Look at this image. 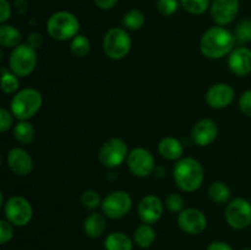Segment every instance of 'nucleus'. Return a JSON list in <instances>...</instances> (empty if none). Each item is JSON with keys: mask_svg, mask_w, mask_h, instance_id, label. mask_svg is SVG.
Segmentation results:
<instances>
[{"mask_svg": "<svg viewBox=\"0 0 251 250\" xmlns=\"http://www.w3.org/2000/svg\"><path fill=\"white\" fill-rule=\"evenodd\" d=\"M129 156L126 142L119 137H112L100 146L98 159L107 168H117L122 166Z\"/></svg>", "mask_w": 251, "mask_h": 250, "instance_id": "0eeeda50", "label": "nucleus"}, {"mask_svg": "<svg viewBox=\"0 0 251 250\" xmlns=\"http://www.w3.org/2000/svg\"><path fill=\"white\" fill-rule=\"evenodd\" d=\"M137 213L144 223H156L163 215V202L156 195H146L137 205Z\"/></svg>", "mask_w": 251, "mask_h": 250, "instance_id": "2eb2a0df", "label": "nucleus"}, {"mask_svg": "<svg viewBox=\"0 0 251 250\" xmlns=\"http://www.w3.org/2000/svg\"><path fill=\"white\" fill-rule=\"evenodd\" d=\"M43 104L42 93L36 88H22L16 92L10 103V110L19 120H29L33 118Z\"/></svg>", "mask_w": 251, "mask_h": 250, "instance_id": "20e7f679", "label": "nucleus"}, {"mask_svg": "<svg viewBox=\"0 0 251 250\" xmlns=\"http://www.w3.org/2000/svg\"><path fill=\"white\" fill-rule=\"evenodd\" d=\"M14 136L20 144L29 145L34 140L36 130L28 120H19L14 127Z\"/></svg>", "mask_w": 251, "mask_h": 250, "instance_id": "b1692460", "label": "nucleus"}, {"mask_svg": "<svg viewBox=\"0 0 251 250\" xmlns=\"http://www.w3.org/2000/svg\"><path fill=\"white\" fill-rule=\"evenodd\" d=\"M180 4L189 14L202 15L210 9V0H180Z\"/></svg>", "mask_w": 251, "mask_h": 250, "instance_id": "c85d7f7f", "label": "nucleus"}, {"mask_svg": "<svg viewBox=\"0 0 251 250\" xmlns=\"http://www.w3.org/2000/svg\"><path fill=\"white\" fill-rule=\"evenodd\" d=\"M6 163L12 173L21 176L28 175L34 166L31 154L21 147H14L7 152Z\"/></svg>", "mask_w": 251, "mask_h": 250, "instance_id": "4468645a", "label": "nucleus"}, {"mask_svg": "<svg viewBox=\"0 0 251 250\" xmlns=\"http://www.w3.org/2000/svg\"><path fill=\"white\" fill-rule=\"evenodd\" d=\"M239 7V0H212L210 14L217 26H226L234 21Z\"/></svg>", "mask_w": 251, "mask_h": 250, "instance_id": "ddd939ff", "label": "nucleus"}, {"mask_svg": "<svg viewBox=\"0 0 251 250\" xmlns=\"http://www.w3.org/2000/svg\"><path fill=\"white\" fill-rule=\"evenodd\" d=\"M218 135V126L212 119H201L194 125L191 137L194 142L201 147L212 144Z\"/></svg>", "mask_w": 251, "mask_h": 250, "instance_id": "f3484780", "label": "nucleus"}, {"mask_svg": "<svg viewBox=\"0 0 251 250\" xmlns=\"http://www.w3.org/2000/svg\"><path fill=\"white\" fill-rule=\"evenodd\" d=\"M37 51L28 43L20 44L12 49L9 56V69L19 77L31 75L37 65Z\"/></svg>", "mask_w": 251, "mask_h": 250, "instance_id": "423d86ee", "label": "nucleus"}, {"mask_svg": "<svg viewBox=\"0 0 251 250\" xmlns=\"http://www.w3.org/2000/svg\"><path fill=\"white\" fill-rule=\"evenodd\" d=\"M91 50V42L85 34H80L74 37L70 42V53L75 58H85Z\"/></svg>", "mask_w": 251, "mask_h": 250, "instance_id": "bb28decb", "label": "nucleus"}, {"mask_svg": "<svg viewBox=\"0 0 251 250\" xmlns=\"http://www.w3.org/2000/svg\"><path fill=\"white\" fill-rule=\"evenodd\" d=\"M127 167L134 175L145 178L154 171V157L144 147H135L127 156Z\"/></svg>", "mask_w": 251, "mask_h": 250, "instance_id": "9b49d317", "label": "nucleus"}, {"mask_svg": "<svg viewBox=\"0 0 251 250\" xmlns=\"http://www.w3.org/2000/svg\"><path fill=\"white\" fill-rule=\"evenodd\" d=\"M132 240L123 232L110 233L104 239L105 250H132Z\"/></svg>", "mask_w": 251, "mask_h": 250, "instance_id": "5701e85b", "label": "nucleus"}, {"mask_svg": "<svg viewBox=\"0 0 251 250\" xmlns=\"http://www.w3.org/2000/svg\"><path fill=\"white\" fill-rule=\"evenodd\" d=\"M1 88L6 95L19 92L20 80L19 76L15 75L11 70L1 68Z\"/></svg>", "mask_w": 251, "mask_h": 250, "instance_id": "cd10ccee", "label": "nucleus"}, {"mask_svg": "<svg viewBox=\"0 0 251 250\" xmlns=\"http://www.w3.org/2000/svg\"><path fill=\"white\" fill-rule=\"evenodd\" d=\"M14 114L11 113V110L6 109V108H0V131L6 132L7 130H10V127L12 126V123H14Z\"/></svg>", "mask_w": 251, "mask_h": 250, "instance_id": "f704fd0d", "label": "nucleus"}, {"mask_svg": "<svg viewBox=\"0 0 251 250\" xmlns=\"http://www.w3.org/2000/svg\"><path fill=\"white\" fill-rule=\"evenodd\" d=\"M119 0H93L96 6L100 10H110L118 4Z\"/></svg>", "mask_w": 251, "mask_h": 250, "instance_id": "4c0bfd02", "label": "nucleus"}, {"mask_svg": "<svg viewBox=\"0 0 251 250\" xmlns=\"http://www.w3.org/2000/svg\"><path fill=\"white\" fill-rule=\"evenodd\" d=\"M80 201L82 203V206L87 210H96L100 206H102V199L98 191L96 190H85L80 196Z\"/></svg>", "mask_w": 251, "mask_h": 250, "instance_id": "c756f323", "label": "nucleus"}, {"mask_svg": "<svg viewBox=\"0 0 251 250\" xmlns=\"http://www.w3.org/2000/svg\"><path fill=\"white\" fill-rule=\"evenodd\" d=\"M47 33L54 41L65 42L76 37L80 31V21L77 16L70 11H56L49 16L46 24Z\"/></svg>", "mask_w": 251, "mask_h": 250, "instance_id": "7ed1b4c3", "label": "nucleus"}, {"mask_svg": "<svg viewBox=\"0 0 251 250\" xmlns=\"http://www.w3.org/2000/svg\"><path fill=\"white\" fill-rule=\"evenodd\" d=\"M5 218L17 227H25L33 217V208L29 201L24 196L15 195L7 199L4 203Z\"/></svg>", "mask_w": 251, "mask_h": 250, "instance_id": "6e6552de", "label": "nucleus"}, {"mask_svg": "<svg viewBox=\"0 0 251 250\" xmlns=\"http://www.w3.org/2000/svg\"><path fill=\"white\" fill-rule=\"evenodd\" d=\"M12 10L9 0H0V22L5 24L11 17Z\"/></svg>", "mask_w": 251, "mask_h": 250, "instance_id": "e433bc0d", "label": "nucleus"}, {"mask_svg": "<svg viewBox=\"0 0 251 250\" xmlns=\"http://www.w3.org/2000/svg\"><path fill=\"white\" fill-rule=\"evenodd\" d=\"M22 34L19 29L11 25L2 24L0 26V44L2 48L14 49L21 44Z\"/></svg>", "mask_w": 251, "mask_h": 250, "instance_id": "412c9836", "label": "nucleus"}, {"mask_svg": "<svg viewBox=\"0 0 251 250\" xmlns=\"http://www.w3.org/2000/svg\"><path fill=\"white\" fill-rule=\"evenodd\" d=\"M234 90L228 83H215L207 90L205 96L206 103L211 108L222 109L228 107L234 100Z\"/></svg>", "mask_w": 251, "mask_h": 250, "instance_id": "dca6fc26", "label": "nucleus"}, {"mask_svg": "<svg viewBox=\"0 0 251 250\" xmlns=\"http://www.w3.org/2000/svg\"><path fill=\"white\" fill-rule=\"evenodd\" d=\"M14 237V225L5 218L0 220V244H6Z\"/></svg>", "mask_w": 251, "mask_h": 250, "instance_id": "72a5a7b5", "label": "nucleus"}, {"mask_svg": "<svg viewBox=\"0 0 251 250\" xmlns=\"http://www.w3.org/2000/svg\"><path fill=\"white\" fill-rule=\"evenodd\" d=\"M178 227L186 234H200L207 227V218L199 208L188 207L178 213Z\"/></svg>", "mask_w": 251, "mask_h": 250, "instance_id": "f8f14e48", "label": "nucleus"}, {"mask_svg": "<svg viewBox=\"0 0 251 250\" xmlns=\"http://www.w3.org/2000/svg\"><path fill=\"white\" fill-rule=\"evenodd\" d=\"M235 36L223 26L210 27L200 39V50L208 59H222L234 49Z\"/></svg>", "mask_w": 251, "mask_h": 250, "instance_id": "f257e3e1", "label": "nucleus"}, {"mask_svg": "<svg viewBox=\"0 0 251 250\" xmlns=\"http://www.w3.org/2000/svg\"><path fill=\"white\" fill-rule=\"evenodd\" d=\"M226 221L234 229H245L251 225V202L247 199L237 198L226 207Z\"/></svg>", "mask_w": 251, "mask_h": 250, "instance_id": "9d476101", "label": "nucleus"}, {"mask_svg": "<svg viewBox=\"0 0 251 250\" xmlns=\"http://www.w3.org/2000/svg\"><path fill=\"white\" fill-rule=\"evenodd\" d=\"M166 206L171 212L179 213L184 210V199L180 194H169L166 198Z\"/></svg>", "mask_w": 251, "mask_h": 250, "instance_id": "473e14b6", "label": "nucleus"}, {"mask_svg": "<svg viewBox=\"0 0 251 250\" xmlns=\"http://www.w3.org/2000/svg\"><path fill=\"white\" fill-rule=\"evenodd\" d=\"M131 37L127 29L112 27L103 36L102 47L105 55L112 60H122L131 50Z\"/></svg>", "mask_w": 251, "mask_h": 250, "instance_id": "39448f33", "label": "nucleus"}, {"mask_svg": "<svg viewBox=\"0 0 251 250\" xmlns=\"http://www.w3.org/2000/svg\"><path fill=\"white\" fill-rule=\"evenodd\" d=\"M228 66L237 76H247L251 73V50L247 47H238L228 56Z\"/></svg>", "mask_w": 251, "mask_h": 250, "instance_id": "a211bd4d", "label": "nucleus"}, {"mask_svg": "<svg viewBox=\"0 0 251 250\" xmlns=\"http://www.w3.org/2000/svg\"><path fill=\"white\" fill-rule=\"evenodd\" d=\"M208 196L216 203H225L230 198V189L223 181H213L208 188Z\"/></svg>", "mask_w": 251, "mask_h": 250, "instance_id": "a878e982", "label": "nucleus"}, {"mask_svg": "<svg viewBox=\"0 0 251 250\" xmlns=\"http://www.w3.org/2000/svg\"><path fill=\"white\" fill-rule=\"evenodd\" d=\"M105 227H107V222L102 213L92 212L83 221V232L88 238H92V239L100 238L104 233Z\"/></svg>", "mask_w": 251, "mask_h": 250, "instance_id": "aec40b11", "label": "nucleus"}, {"mask_svg": "<svg viewBox=\"0 0 251 250\" xmlns=\"http://www.w3.org/2000/svg\"><path fill=\"white\" fill-rule=\"evenodd\" d=\"M156 240V230L149 223H142L135 229L134 242L141 249H147Z\"/></svg>", "mask_w": 251, "mask_h": 250, "instance_id": "4be33fe9", "label": "nucleus"}, {"mask_svg": "<svg viewBox=\"0 0 251 250\" xmlns=\"http://www.w3.org/2000/svg\"><path fill=\"white\" fill-rule=\"evenodd\" d=\"M146 21L145 14L139 9H132L123 16V26L127 31H137L142 28Z\"/></svg>", "mask_w": 251, "mask_h": 250, "instance_id": "393cba45", "label": "nucleus"}, {"mask_svg": "<svg viewBox=\"0 0 251 250\" xmlns=\"http://www.w3.org/2000/svg\"><path fill=\"white\" fill-rule=\"evenodd\" d=\"M239 108L243 114L251 118V90L242 93L239 98Z\"/></svg>", "mask_w": 251, "mask_h": 250, "instance_id": "c9c22d12", "label": "nucleus"}, {"mask_svg": "<svg viewBox=\"0 0 251 250\" xmlns=\"http://www.w3.org/2000/svg\"><path fill=\"white\" fill-rule=\"evenodd\" d=\"M132 206V199L126 191L115 190L108 194L102 201V211L104 216L112 220H119L129 213Z\"/></svg>", "mask_w": 251, "mask_h": 250, "instance_id": "1a4fd4ad", "label": "nucleus"}, {"mask_svg": "<svg viewBox=\"0 0 251 250\" xmlns=\"http://www.w3.org/2000/svg\"><path fill=\"white\" fill-rule=\"evenodd\" d=\"M156 7L163 16H172L178 10L179 2L178 0H157Z\"/></svg>", "mask_w": 251, "mask_h": 250, "instance_id": "2f4dec72", "label": "nucleus"}, {"mask_svg": "<svg viewBox=\"0 0 251 250\" xmlns=\"http://www.w3.org/2000/svg\"><path fill=\"white\" fill-rule=\"evenodd\" d=\"M244 250H251V249H250V248H248V249H244Z\"/></svg>", "mask_w": 251, "mask_h": 250, "instance_id": "a19ab883", "label": "nucleus"}, {"mask_svg": "<svg viewBox=\"0 0 251 250\" xmlns=\"http://www.w3.org/2000/svg\"><path fill=\"white\" fill-rule=\"evenodd\" d=\"M27 42H28V44L31 47H33L34 49L39 48V47L42 46V42H43V38H42V36L39 33H37V32H32L31 34H28V38H27Z\"/></svg>", "mask_w": 251, "mask_h": 250, "instance_id": "58836bf2", "label": "nucleus"}, {"mask_svg": "<svg viewBox=\"0 0 251 250\" xmlns=\"http://www.w3.org/2000/svg\"><path fill=\"white\" fill-rule=\"evenodd\" d=\"M173 178L176 186L185 193L196 191L203 183L205 171L198 159L193 157L180 158L173 168Z\"/></svg>", "mask_w": 251, "mask_h": 250, "instance_id": "f03ea898", "label": "nucleus"}, {"mask_svg": "<svg viewBox=\"0 0 251 250\" xmlns=\"http://www.w3.org/2000/svg\"><path fill=\"white\" fill-rule=\"evenodd\" d=\"M158 152L168 161H179L184 154V147L176 137L166 136L159 141Z\"/></svg>", "mask_w": 251, "mask_h": 250, "instance_id": "6ab92c4d", "label": "nucleus"}, {"mask_svg": "<svg viewBox=\"0 0 251 250\" xmlns=\"http://www.w3.org/2000/svg\"><path fill=\"white\" fill-rule=\"evenodd\" d=\"M235 39L242 43L251 41V19H245L240 21L235 27Z\"/></svg>", "mask_w": 251, "mask_h": 250, "instance_id": "7c9ffc66", "label": "nucleus"}, {"mask_svg": "<svg viewBox=\"0 0 251 250\" xmlns=\"http://www.w3.org/2000/svg\"><path fill=\"white\" fill-rule=\"evenodd\" d=\"M206 250H234L232 247H230L228 243L221 242V240H217V242H212L207 247Z\"/></svg>", "mask_w": 251, "mask_h": 250, "instance_id": "ea45409f", "label": "nucleus"}]
</instances>
